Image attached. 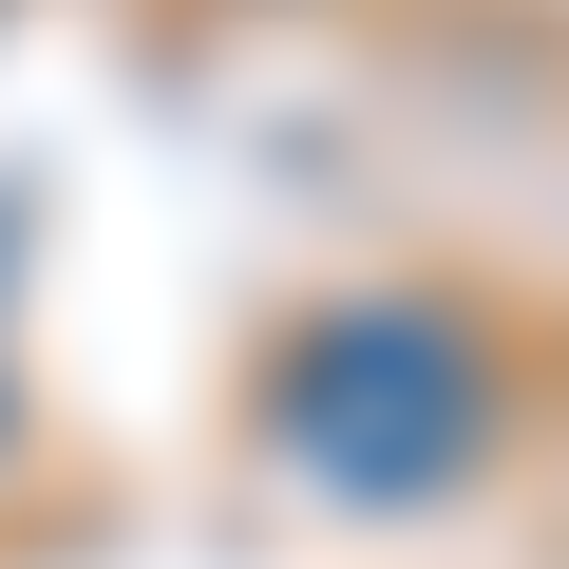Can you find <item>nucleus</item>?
<instances>
[{
  "label": "nucleus",
  "instance_id": "nucleus-1",
  "mask_svg": "<svg viewBox=\"0 0 569 569\" xmlns=\"http://www.w3.org/2000/svg\"><path fill=\"white\" fill-rule=\"evenodd\" d=\"M475 437H493V380L418 305H361V323H323L305 361H284V456L342 475V493H437Z\"/></svg>",
  "mask_w": 569,
  "mask_h": 569
}]
</instances>
